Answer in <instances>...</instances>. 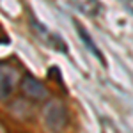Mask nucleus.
<instances>
[{
    "label": "nucleus",
    "instance_id": "nucleus-1",
    "mask_svg": "<svg viewBox=\"0 0 133 133\" xmlns=\"http://www.w3.org/2000/svg\"><path fill=\"white\" fill-rule=\"evenodd\" d=\"M43 117H44V124L50 128L53 133H61L69 121V115L66 107L57 99H50L43 108Z\"/></svg>",
    "mask_w": 133,
    "mask_h": 133
},
{
    "label": "nucleus",
    "instance_id": "nucleus-2",
    "mask_svg": "<svg viewBox=\"0 0 133 133\" xmlns=\"http://www.w3.org/2000/svg\"><path fill=\"white\" fill-rule=\"evenodd\" d=\"M18 69L7 62H0V101L7 99L18 85Z\"/></svg>",
    "mask_w": 133,
    "mask_h": 133
},
{
    "label": "nucleus",
    "instance_id": "nucleus-3",
    "mask_svg": "<svg viewBox=\"0 0 133 133\" xmlns=\"http://www.w3.org/2000/svg\"><path fill=\"white\" fill-rule=\"evenodd\" d=\"M20 91L27 99H32V101H44V99H48V89L37 78H34L30 75L21 78Z\"/></svg>",
    "mask_w": 133,
    "mask_h": 133
},
{
    "label": "nucleus",
    "instance_id": "nucleus-4",
    "mask_svg": "<svg viewBox=\"0 0 133 133\" xmlns=\"http://www.w3.org/2000/svg\"><path fill=\"white\" fill-rule=\"evenodd\" d=\"M73 2L85 14H96L98 9H99V2L98 0H73Z\"/></svg>",
    "mask_w": 133,
    "mask_h": 133
},
{
    "label": "nucleus",
    "instance_id": "nucleus-5",
    "mask_svg": "<svg viewBox=\"0 0 133 133\" xmlns=\"http://www.w3.org/2000/svg\"><path fill=\"white\" fill-rule=\"evenodd\" d=\"M75 27H76V30H78V34H80V37H82V41L85 43L87 46H89V50H91L92 53H94V55L98 57V59H101V61H103V55H101V53H99V51H98V48H96V44L92 43L91 36H89L87 32L83 30V27H82V25H80V23H75Z\"/></svg>",
    "mask_w": 133,
    "mask_h": 133
}]
</instances>
